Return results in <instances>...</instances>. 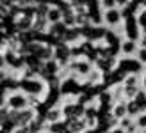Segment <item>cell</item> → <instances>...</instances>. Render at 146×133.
I'll use <instances>...</instances> for the list:
<instances>
[{
	"instance_id": "obj_17",
	"label": "cell",
	"mask_w": 146,
	"mask_h": 133,
	"mask_svg": "<svg viewBox=\"0 0 146 133\" xmlns=\"http://www.w3.org/2000/svg\"><path fill=\"white\" fill-rule=\"evenodd\" d=\"M27 101H29V108H38L39 103H41V98L39 96H27Z\"/></svg>"
},
{
	"instance_id": "obj_22",
	"label": "cell",
	"mask_w": 146,
	"mask_h": 133,
	"mask_svg": "<svg viewBox=\"0 0 146 133\" xmlns=\"http://www.w3.org/2000/svg\"><path fill=\"white\" fill-rule=\"evenodd\" d=\"M14 133H31V128H16Z\"/></svg>"
},
{
	"instance_id": "obj_19",
	"label": "cell",
	"mask_w": 146,
	"mask_h": 133,
	"mask_svg": "<svg viewBox=\"0 0 146 133\" xmlns=\"http://www.w3.org/2000/svg\"><path fill=\"white\" fill-rule=\"evenodd\" d=\"M137 61H139L141 64H146V50H139V53H137Z\"/></svg>"
},
{
	"instance_id": "obj_6",
	"label": "cell",
	"mask_w": 146,
	"mask_h": 133,
	"mask_svg": "<svg viewBox=\"0 0 146 133\" xmlns=\"http://www.w3.org/2000/svg\"><path fill=\"white\" fill-rule=\"evenodd\" d=\"M127 103H128V101H125V99H118V101H116L114 105L111 107V115L116 117L118 121L128 117V107H127Z\"/></svg>"
},
{
	"instance_id": "obj_4",
	"label": "cell",
	"mask_w": 146,
	"mask_h": 133,
	"mask_svg": "<svg viewBox=\"0 0 146 133\" xmlns=\"http://www.w3.org/2000/svg\"><path fill=\"white\" fill-rule=\"evenodd\" d=\"M123 21V13L119 9H111V11H104V23L109 27V30H112L114 27L121 25Z\"/></svg>"
},
{
	"instance_id": "obj_14",
	"label": "cell",
	"mask_w": 146,
	"mask_h": 133,
	"mask_svg": "<svg viewBox=\"0 0 146 133\" xmlns=\"http://www.w3.org/2000/svg\"><path fill=\"white\" fill-rule=\"evenodd\" d=\"M139 92H141V87H123V99H125V101H132V99L137 98Z\"/></svg>"
},
{
	"instance_id": "obj_5",
	"label": "cell",
	"mask_w": 146,
	"mask_h": 133,
	"mask_svg": "<svg viewBox=\"0 0 146 133\" xmlns=\"http://www.w3.org/2000/svg\"><path fill=\"white\" fill-rule=\"evenodd\" d=\"M116 66H119L118 59L116 57H111V59H98L96 62H94V68L100 69L102 73H105V75H111V73H114V68Z\"/></svg>"
},
{
	"instance_id": "obj_16",
	"label": "cell",
	"mask_w": 146,
	"mask_h": 133,
	"mask_svg": "<svg viewBox=\"0 0 146 133\" xmlns=\"http://www.w3.org/2000/svg\"><path fill=\"white\" fill-rule=\"evenodd\" d=\"M132 126H135V119H132V117H125V119H121L119 121V128H123V130H130Z\"/></svg>"
},
{
	"instance_id": "obj_18",
	"label": "cell",
	"mask_w": 146,
	"mask_h": 133,
	"mask_svg": "<svg viewBox=\"0 0 146 133\" xmlns=\"http://www.w3.org/2000/svg\"><path fill=\"white\" fill-rule=\"evenodd\" d=\"M135 124H137V128H139V131H141V130H146V112L137 117V119H135Z\"/></svg>"
},
{
	"instance_id": "obj_24",
	"label": "cell",
	"mask_w": 146,
	"mask_h": 133,
	"mask_svg": "<svg viewBox=\"0 0 146 133\" xmlns=\"http://www.w3.org/2000/svg\"><path fill=\"white\" fill-rule=\"evenodd\" d=\"M31 133H34V131H31Z\"/></svg>"
},
{
	"instance_id": "obj_8",
	"label": "cell",
	"mask_w": 146,
	"mask_h": 133,
	"mask_svg": "<svg viewBox=\"0 0 146 133\" xmlns=\"http://www.w3.org/2000/svg\"><path fill=\"white\" fill-rule=\"evenodd\" d=\"M82 39H84V34H82V30H80V28H68L66 34H64V38H62V43L70 46V44L80 43Z\"/></svg>"
},
{
	"instance_id": "obj_12",
	"label": "cell",
	"mask_w": 146,
	"mask_h": 133,
	"mask_svg": "<svg viewBox=\"0 0 146 133\" xmlns=\"http://www.w3.org/2000/svg\"><path fill=\"white\" fill-rule=\"evenodd\" d=\"M139 43L137 41H130V39H125L121 43V53L123 55H127V57H130V55H137L139 53Z\"/></svg>"
},
{
	"instance_id": "obj_3",
	"label": "cell",
	"mask_w": 146,
	"mask_h": 133,
	"mask_svg": "<svg viewBox=\"0 0 146 133\" xmlns=\"http://www.w3.org/2000/svg\"><path fill=\"white\" fill-rule=\"evenodd\" d=\"M139 21H137V16H130V18H125V36L127 39L130 41H137L139 43L141 39V32H139Z\"/></svg>"
},
{
	"instance_id": "obj_7",
	"label": "cell",
	"mask_w": 146,
	"mask_h": 133,
	"mask_svg": "<svg viewBox=\"0 0 146 133\" xmlns=\"http://www.w3.org/2000/svg\"><path fill=\"white\" fill-rule=\"evenodd\" d=\"M66 128L70 133H86L87 124H86L84 117H80V119H66Z\"/></svg>"
},
{
	"instance_id": "obj_9",
	"label": "cell",
	"mask_w": 146,
	"mask_h": 133,
	"mask_svg": "<svg viewBox=\"0 0 146 133\" xmlns=\"http://www.w3.org/2000/svg\"><path fill=\"white\" fill-rule=\"evenodd\" d=\"M62 117H64V114H62V108H61V107H50L46 112H45V119H46L48 124L61 122Z\"/></svg>"
},
{
	"instance_id": "obj_1",
	"label": "cell",
	"mask_w": 146,
	"mask_h": 133,
	"mask_svg": "<svg viewBox=\"0 0 146 133\" xmlns=\"http://www.w3.org/2000/svg\"><path fill=\"white\" fill-rule=\"evenodd\" d=\"M46 85L48 84L41 76H36L32 80H20V87L27 96H39L41 98L46 91Z\"/></svg>"
},
{
	"instance_id": "obj_11",
	"label": "cell",
	"mask_w": 146,
	"mask_h": 133,
	"mask_svg": "<svg viewBox=\"0 0 146 133\" xmlns=\"http://www.w3.org/2000/svg\"><path fill=\"white\" fill-rule=\"evenodd\" d=\"M14 28H16V32H31L34 28V20L27 16L16 18L14 20Z\"/></svg>"
},
{
	"instance_id": "obj_10",
	"label": "cell",
	"mask_w": 146,
	"mask_h": 133,
	"mask_svg": "<svg viewBox=\"0 0 146 133\" xmlns=\"http://www.w3.org/2000/svg\"><path fill=\"white\" fill-rule=\"evenodd\" d=\"M104 80H105L104 73H102L100 69H96V68H93V71H91L89 75L86 76V80H84V85L94 87V85H100V84H104Z\"/></svg>"
},
{
	"instance_id": "obj_2",
	"label": "cell",
	"mask_w": 146,
	"mask_h": 133,
	"mask_svg": "<svg viewBox=\"0 0 146 133\" xmlns=\"http://www.w3.org/2000/svg\"><path fill=\"white\" fill-rule=\"evenodd\" d=\"M11 110L14 112H21V110L29 108V101H27V94H21V92H11L5 96V103Z\"/></svg>"
},
{
	"instance_id": "obj_13",
	"label": "cell",
	"mask_w": 146,
	"mask_h": 133,
	"mask_svg": "<svg viewBox=\"0 0 146 133\" xmlns=\"http://www.w3.org/2000/svg\"><path fill=\"white\" fill-rule=\"evenodd\" d=\"M46 20H48V23H50V25H54V23H61V21H62V13H61L59 7L52 4V9H50Z\"/></svg>"
},
{
	"instance_id": "obj_23",
	"label": "cell",
	"mask_w": 146,
	"mask_h": 133,
	"mask_svg": "<svg viewBox=\"0 0 146 133\" xmlns=\"http://www.w3.org/2000/svg\"><path fill=\"white\" fill-rule=\"evenodd\" d=\"M139 133H146V130H141V131H139Z\"/></svg>"
},
{
	"instance_id": "obj_21",
	"label": "cell",
	"mask_w": 146,
	"mask_h": 133,
	"mask_svg": "<svg viewBox=\"0 0 146 133\" xmlns=\"http://www.w3.org/2000/svg\"><path fill=\"white\" fill-rule=\"evenodd\" d=\"M139 48L146 50V34H144V32H143V36H141V39H139Z\"/></svg>"
},
{
	"instance_id": "obj_15",
	"label": "cell",
	"mask_w": 146,
	"mask_h": 133,
	"mask_svg": "<svg viewBox=\"0 0 146 133\" xmlns=\"http://www.w3.org/2000/svg\"><path fill=\"white\" fill-rule=\"evenodd\" d=\"M139 84H141V76L134 73V75H127L125 82H123V87H139Z\"/></svg>"
},
{
	"instance_id": "obj_20",
	"label": "cell",
	"mask_w": 146,
	"mask_h": 133,
	"mask_svg": "<svg viewBox=\"0 0 146 133\" xmlns=\"http://www.w3.org/2000/svg\"><path fill=\"white\" fill-rule=\"evenodd\" d=\"M104 133H127L123 128H119V126H116V128H112V130H107V131H104Z\"/></svg>"
}]
</instances>
